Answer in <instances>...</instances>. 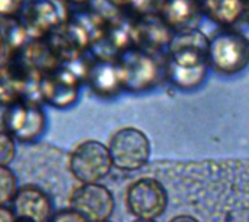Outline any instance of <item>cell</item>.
<instances>
[{
    "label": "cell",
    "mask_w": 249,
    "mask_h": 222,
    "mask_svg": "<svg viewBox=\"0 0 249 222\" xmlns=\"http://www.w3.org/2000/svg\"><path fill=\"white\" fill-rule=\"evenodd\" d=\"M209 38L197 28L175 32L168 48L165 73L171 83L182 90L200 87L209 70Z\"/></svg>",
    "instance_id": "obj_1"
},
{
    "label": "cell",
    "mask_w": 249,
    "mask_h": 222,
    "mask_svg": "<svg viewBox=\"0 0 249 222\" xmlns=\"http://www.w3.org/2000/svg\"><path fill=\"white\" fill-rule=\"evenodd\" d=\"M209 65L223 76H233L249 65V38L239 31L225 29L209 39Z\"/></svg>",
    "instance_id": "obj_2"
},
{
    "label": "cell",
    "mask_w": 249,
    "mask_h": 222,
    "mask_svg": "<svg viewBox=\"0 0 249 222\" xmlns=\"http://www.w3.org/2000/svg\"><path fill=\"white\" fill-rule=\"evenodd\" d=\"M112 167L108 145L96 140L79 143L69 154V170L80 183H99Z\"/></svg>",
    "instance_id": "obj_3"
},
{
    "label": "cell",
    "mask_w": 249,
    "mask_h": 222,
    "mask_svg": "<svg viewBox=\"0 0 249 222\" xmlns=\"http://www.w3.org/2000/svg\"><path fill=\"white\" fill-rule=\"evenodd\" d=\"M108 150L115 169L134 172L147 164L152 153L147 135L133 127H124L115 131L108 143Z\"/></svg>",
    "instance_id": "obj_4"
},
{
    "label": "cell",
    "mask_w": 249,
    "mask_h": 222,
    "mask_svg": "<svg viewBox=\"0 0 249 222\" xmlns=\"http://www.w3.org/2000/svg\"><path fill=\"white\" fill-rule=\"evenodd\" d=\"M123 89L130 92H144L158 84L160 65L155 54L140 48L125 49L117 63Z\"/></svg>",
    "instance_id": "obj_5"
},
{
    "label": "cell",
    "mask_w": 249,
    "mask_h": 222,
    "mask_svg": "<svg viewBox=\"0 0 249 222\" xmlns=\"http://www.w3.org/2000/svg\"><path fill=\"white\" fill-rule=\"evenodd\" d=\"M165 186L153 177H142L133 182L125 192V205L137 220H153L162 217L168 206Z\"/></svg>",
    "instance_id": "obj_6"
},
{
    "label": "cell",
    "mask_w": 249,
    "mask_h": 222,
    "mask_svg": "<svg viewBox=\"0 0 249 222\" xmlns=\"http://www.w3.org/2000/svg\"><path fill=\"white\" fill-rule=\"evenodd\" d=\"M69 206L89 222L109 221L115 199L112 192L101 183H80L69 196Z\"/></svg>",
    "instance_id": "obj_7"
},
{
    "label": "cell",
    "mask_w": 249,
    "mask_h": 222,
    "mask_svg": "<svg viewBox=\"0 0 249 222\" xmlns=\"http://www.w3.org/2000/svg\"><path fill=\"white\" fill-rule=\"evenodd\" d=\"M4 131L20 143L38 140L47 125L42 109L35 103H13L4 113Z\"/></svg>",
    "instance_id": "obj_8"
},
{
    "label": "cell",
    "mask_w": 249,
    "mask_h": 222,
    "mask_svg": "<svg viewBox=\"0 0 249 222\" xmlns=\"http://www.w3.org/2000/svg\"><path fill=\"white\" fill-rule=\"evenodd\" d=\"M10 208L16 218L31 222H48L54 214L51 198L35 185L19 186Z\"/></svg>",
    "instance_id": "obj_9"
},
{
    "label": "cell",
    "mask_w": 249,
    "mask_h": 222,
    "mask_svg": "<svg viewBox=\"0 0 249 222\" xmlns=\"http://www.w3.org/2000/svg\"><path fill=\"white\" fill-rule=\"evenodd\" d=\"M131 32L137 48L152 54L163 48H169L175 35V32L168 26L160 15H143Z\"/></svg>",
    "instance_id": "obj_10"
},
{
    "label": "cell",
    "mask_w": 249,
    "mask_h": 222,
    "mask_svg": "<svg viewBox=\"0 0 249 222\" xmlns=\"http://www.w3.org/2000/svg\"><path fill=\"white\" fill-rule=\"evenodd\" d=\"M201 15V0H166L160 12L162 19L174 32L197 28Z\"/></svg>",
    "instance_id": "obj_11"
},
{
    "label": "cell",
    "mask_w": 249,
    "mask_h": 222,
    "mask_svg": "<svg viewBox=\"0 0 249 222\" xmlns=\"http://www.w3.org/2000/svg\"><path fill=\"white\" fill-rule=\"evenodd\" d=\"M203 13L223 26H233L249 12V0H201Z\"/></svg>",
    "instance_id": "obj_12"
},
{
    "label": "cell",
    "mask_w": 249,
    "mask_h": 222,
    "mask_svg": "<svg viewBox=\"0 0 249 222\" xmlns=\"http://www.w3.org/2000/svg\"><path fill=\"white\" fill-rule=\"evenodd\" d=\"M89 83L92 90L101 96H112L123 89L118 67L111 61H99L95 64L89 71Z\"/></svg>",
    "instance_id": "obj_13"
},
{
    "label": "cell",
    "mask_w": 249,
    "mask_h": 222,
    "mask_svg": "<svg viewBox=\"0 0 249 222\" xmlns=\"http://www.w3.org/2000/svg\"><path fill=\"white\" fill-rule=\"evenodd\" d=\"M44 95L50 105L55 108H67L76 102L79 90L74 80H69L63 77V80L58 79L53 81L47 87V90H44Z\"/></svg>",
    "instance_id": "obj_14"
},
{
    "label": "cell",
    "mask_w": 249,
    "mask_h": 222,
    "mask_svg": "<svg viewBox=\"0 0 249 222\" xmlns=\"http://www.w3.org/2000/svg\"><path fill=\"white\" fill-rule=\"evenodd\" d=\"M18 189L19 183L13 170L9 166L0 167V206H10Z\"/></svg>",
    "instance_id": "obj_15"
},
{
    "label": "cell",
    "mask_w": 249,
    "mask_h": 222,
    "mask_svg": "<svg viewBox=\"0 0 249 222\" xmlns=\"http://www.w3.org/2000/svg\"><path fill=\"white\" fill-rule=\"evenodd\" d=\"M16 156L15 138L4 129H0V167H7Z\"/></svg>",
    "instance_id": "obj_16"
},
{
    "label": "cell",
    "mask_w": 249,
    "mask_h": 222,
    "mask_svg": "<svg viewBox=\"0 0 249 222\" xmlns=\"http://www.w3.org/2000/svg\"><path fill=\"white\" fill-rule=\"evenodd\" d=\"M166 0H134L133 7L140 12V15H160Z\"/></svg>",
    "instance_id": "obj_17"
},
{
    "label": "cell",
    "mask_w": 249,
    "mask_h": 222,
    "mask_svg": "<svg viewBox=\"0 0 249 222\" xmlns=\"http://www.w3.org/2000/svg\"><path fill=\"white\" fill-rule=\"evenodd\" d=\"M48 222H89L82 214H79L77 211L71 209L70 206L64 208V209H58L53 214L51 220Z\"/></svg>",
    "instance_id": "obj_18"
},
{
    "label": "cell",
    "mask_w": 249,
    "mask_h": 222,
    "mask_svg": "<svg viewBox=\"0 0 249 222\" xmlns=\"http://www.w3.org/2000/svg\"><path fill=\"white\" fill-rule=\"evenodd\" d=\"M0 222H16V217L10 206H0Z\"/></svg>",
    "instance_id": "obj_19"
},
{
    "label": "cell",
    "mask_w": 249,
    "mask_h": 222,
    "mask_svg": "<svg viewBox=\"0 0 249 222\" xmlns=\"http://www.w3.org/2000/svg\"><path fill=\"white\" fill-rule=\"evenodd\" d=\"M169 222H200L197 218L191 217V215H178V217H174Z\"/></svg>",
    "instance_id": "obj_20"
},
{
    "label": "cell",
    "mask_w": 249,
    "mask_h": 222,
    "mask_svg": "<svg viewBox=\"0 0 249 222\" xmlns=\"http://www.w3.org/2000/svg\"><path fill=\"white\" fill-rule=\"evenodd\" d=\"M112 1L117 4H133L134 0H112Z\"/></svg>",
    "instance_id": "obj_21"
},
{
    "label": "cell",
    "mask_w": 249,
    "mask_h": 222,
    "mask_svg": "<svg viewBox=\"0 0 249 222\" xmlns=\"http://www.w3.org/2000/svg\"><path fill=\"white\" fill-rule=\"evenodd\" d=\"M133 222H156V221H153V220H136V221H133Z\"/></svg>",
    "instance_id": "obj_22"
},
{
    "label": "cell",
    "mask_w": 249,
    "mask_h": 222,
    "mask_svg": "<svg viewBox=\"0 0 249 222\" xmlns=\"http://www.w3.org/2000/svg\"><path fill=\"white\" fill-rule=\"evenodd\" d=\"M16 222H31V221H26V220H20V218H16Z\"/></svg>",
    "instance_id": "obj_23"
},
{
    "label": "cell",
    "mask_w": 249,
    "mask_h": 222,
    "mask_svg": "<svg viewBox=\"0 0 249 222\" xmlns=\"http://www.w3.org/2000/svg\"><path fill=\"white\" fill-rule=\"evenodd\" d=\"M104 222H111V221H104Z\"/></svg>",
    "instance_id": "obj_24"
}]
</instances>
